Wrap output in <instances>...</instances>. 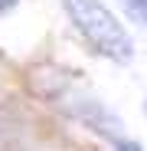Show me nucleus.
Listing matches in <instances>:
<instances>
[{"instance_id":"nucleus-1","label":"nucleus","mask_w":147,"mask_h":151,"mask_svg":"<svg viewBox=\"0 0 147 151\" xmlns=\"http://www.w3.org/2000/svg\"><path fill=\"white\" fill-rule=\"evenodd\" d=\"M30 86L49 109L79 122L82 128L105 138L108 145H121L128 138L121 118L92 92L88 82L79 79V72H69L62 66H36V69H30Z\"/></svg>"},{"instance_id":"nucleus-2","label":"nucleus","mask_w":147,"mask_h":151,"mask_svg":"<svg viewBox=\"0 0 147 151\" xmlns=\"http://www.w3.org/2000/svg\"><path fill=\"white\" fill-rule=\"evenodd\" d=\"M62 10L69 13L75 33L88 43L92 53L111 63L134 59V40L128 36L124 23L108 10V4H102V0H62Z\"/></svg>"},{"instance_id":"nucleus-3","label":"nucleus","mask_w":147,"mask_h":151,"mask_svg":"<svg viewBox=\"0 0 147 151\" xmlns=\"http://www.w3.org/2000/svg\"><path fill=\"white\" fill-rule=\"evenodd\" d=\"M121 4H124V10H128L137 23L147 27V0H121Z\"/></svg>"},{"instance_id":"nucleus-4","label":"nucleus","mask_w":147,"mask_h":151,"mask_svg":"<svg viewBox=\"0 0 147 151\" xmlns=\"http://www.w3.org/2000/svg\"><path fill=\"white\" fill-rule=\"evenodd\" d=\"M114 151H141V145H137V141H131V138H124L121 145H114Z\"/></svg>"},{"instance_id":"nucleus-5","label":"nucleus","mask_w":147,"mask_h":151,"mask_svg":"<svg viewBox=\"0 0 147 151\" xmlns=\"http://www.w3.org/2000/svg\"><path fill=\"white\" fill-rule=\"evenodd\" d=\"M20 4V0H0V13H7V10H13Z\"/></svg>"},{"instance_id":"nucleus-6","label":"nucleus","mask_w":147,"mask_h":151,"mask_svg":"<svg viewBox=\"0 0 147 151\" xmlns=\"http://www.w3.org/2000/svg\"><path fill=\"white\" fill-rule=\"evenodd\" d=\"M144 115H147V99H144Z\"/></svg>"}]
</instances>
